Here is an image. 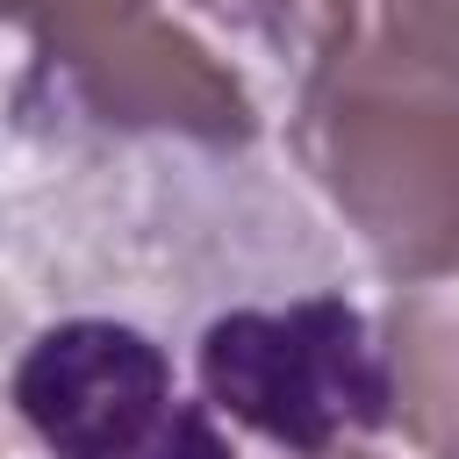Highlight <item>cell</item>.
I'll list each match as a JSON object with an SVG mask.
<instances>
[{
    "instance_id": "1",
    "label": "cell",
    "mask_w": 459,
    "mask_h": 459,
    "mask_svg": "<svg viewBox=\"0 0 459 459\" xmlns=\"http://www.w3.org/2000/svg\"><path fill=\"white\" fill-rule=\"evenodd\" d=\"M287 136L380 280L459 273V72L394 36H344L308 65Z\"/></svg>"
},
{
    "instance_id": "2",
    "label": "cell",
    "mask_w": 459,
    "mask_h": 459,
    "mask_svg": "<svg viewBox=\"0 0 459 459\" xmlns=\"http://www.w3.org/2000/svg\"><path fill=\"white\" fill-rule=\"evenodd\" d=\"M194 373L215 416L294 459L344 452L351 437L394 423L387 344L344 294L222 308L194 344Z\"/></svg>"
},
{
    "instance_id": "3",
    "label": "cell",
    "mask_w": 459,
    "mask_h": 459,
    "mask_svg": "<svg viewBox=\"0 0 459 459\" xmlns=\"http://www.w3.org/2000/svg\"><path fill=\"white\" fill-rule=\"evenodd\" d=\"M7 402L43 459H151L179 416L165 344L122 316L43 323L14 351Z\"/></svg>"
},
{
    "instance_id": "4",
    "label": "cell",
    "mask_w": 459,
    "mask_h": 459,
    "mask_svg": "<svg viewBox=\"0 0 459 459\" xmlns=\"http://www.w3.org/2000/svg\"><path fill=\"white\" fill-rule=\"evenodd\" d=\"M29 86H50L72 115L115 136H179L201 151H244L258 136L244 79L165 14H136L79 50L36 57Z\"/></svg>"
},
{
    "instance_id": "5",
    "label": "cell",
    "mask_w": 459,
    "mask_h": 459,
    "mask_svg": "<svg viewBox=\"0 0 459 459\" xmlns=\"http://www.w3.org/2000/svg\"><path fill=\"white\" fill-rule=\"evenodd\" d=\"M394 423L423 459H459V294L394 287L380 308Z\"/></svg>"
},
{
    "instance_id": "6",
    "label": "cell",
    "mask_w": 459,
    "mask_h": 459,
    "mask_svg": "<svg viewBox=\"0 0 459 459\" xmlns=\"http://www.w3.org/2000/svg\"><path fill=\"white\" fill-rule=\"evenodd\" d=\"M230 36L258 43L280 65H323L344 36H359V0H194Z\"/></svg>"
},
{
    "instance_id": "7",
    "label": "cell",
    "mask_w": 459,
    "mask_h": 459,
    "mask_svg": "<svg viewBox=\"0 0 459 459\" xmlns=\"http://www.w3.org/2000/svg\"><path fill=\"white\" fill-rule=\"evenodd\" d=\"M0 7H7V22L29 36L36 57L79 50V43H93V36H108V29L136 22V14H158L151 0H0Z\"/></svg>"
},
{
    "instance_id": "8",
    "label": "cell",
    "mask_w": 459,
    "mask_h": 459,
    "mask_svg": "<svg viewBox=\"0 0 459 459\" xmlns=\"http://www.w3.org/2000/svg\"><path fill=\"white\" fill-rule=\"evenodd\" d=\"M380 36L459 72V0H380Z\"/></svg>"
},
{
    "instance_id": "9",
    "label": "cell",
    "mask_w": 459,
    "mask_h": 459,
    "mask_svg": "<svg viewBox=\"0 0 459 459\" xmlns=\"http://www.w3.org/2000/svg\"><path fill=\"white\" fill-rule=\"evenodd\" d=\"M151 459H237V445L215 430V402L201 394V402H179V416H172V430L158 437Z\"/></svg>"
},
{
    "instance_id": "10",
    "label": "cell",
    "mask_w": 459,
    "mask_h": 459,
    "mask_svg": "<svg viewBox=\"0 0 459 459\" xmlns=\"http://www.w3.org/2000/svg\"><path fill=\"white\" fill-rule=\"evenodd\" d=\"M323 459H366V452H351V445H344V452H323Z\"/></svg>"
}]
</instances>
